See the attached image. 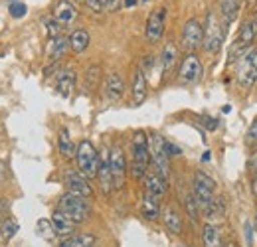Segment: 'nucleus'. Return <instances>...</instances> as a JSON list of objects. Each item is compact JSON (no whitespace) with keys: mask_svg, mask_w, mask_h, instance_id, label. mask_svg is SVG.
<instances>
[{"mask_svg":"<svg viewBox=\"0 0 257 247\" xmlns=\"http://www.w3.org/2000/svg\"><path fill=\"white\" fill-rule=\"evenodd\" d=\"M133 162H131V172L135 178H145L149 172V162H151V151H149V137L145 131H137L133 137Z\"/></svg>","mask_w":257,"mask_h":247,"instance_id":"f257e3e1","label":"nucleus"},{"mask_svg":"<svg viewBox=\"0 0 257 247\" xmlns=\"http://www.w3.org/2000/svg\"><path fill=\"white\" fill-rule=\"evenodd\" d=\"M58 210L64 212L67 217H71L75 223H81L91 214V204H89V198H83V196L73 194V192H65L60 198Z\"/></svg>","mask_w":257,"mask_h":247,"instance_id":"f03ea898","label":"nucleus"},{"mask_svg":"<svg viewBox=\"0 0 257 247\" xmlns=\"http://www.w3.org/2000/svg\"><path fill=\"white\" fill-rule=\"evenodd\" d=\"M214 190H216V182L212 176H208L206 172H196L194 174V182H192V196L196 198V204L200 208V212H208L210 206L214 204Z\"/></svg>","mask_w":257,"mask_h":247,"instance_id":"7ed1b4c3","label":"nucleus"},{"mask_svg":"<svg viewBox=\"0 0 257 247\" xmlns=\"http://www.w3.org/2000/svg\"><path fill=\"white\" fill-rule=\"evenodd\" d=\"M237 67H235V77L241 89H251L253 83L257 81V50L249 48L239 60H237Z\"/></svg>","mask_w":257,"mask_h":247,"instance_id":"20e7f679","label":"nucleus"},{"mask_svg":"<svg viewBox=\"0 0 257 247\" xmlns=\"http://www.w3.org/2000/svg\"><path fill=\"white\" fill-rule=\"evenodd\" d=\"M77 168L85 178H95L97 170H99V155H97L95 147L89 141H81L77 145Z\"/></svg>","mask_w":257,"mask_h":247,"instance_id":"39448f33","label":"nucleus"},{"mask_svg":"<svg viewBox=\"0 0 257 247\" xmlns=\"http://www.w3.org/2000/svg\"><path fill=\"white\" fill-rule=\"evenodd\" d=\"M149 151H151V160L155 170L161 174L162 178H168L170 174V156L166 153V141L161 135H153L149 139Z\"/></svg>","mask_w":257,"mask_h":247,"instance_id":"423d86ee","label":"nucleus"},{"mask_svg":"<svg viewBox=\"0 0 257 247\" xmlns=\"http://www.w3.org/2000/svg\"><path fill=\"white\" fill-rule=\"evenodd\" d=\"M224 42V30L218 22V18L214 16V12H208L206 18V26H204V48L210 54H216L222 48Z\"/></svg>","mask_w":257,"mask_h":247,"instance_id":"0eeeda50","label":"nucleus"},{"mask_svg":"<svg viewBox=\"0 0 257 247\" xmlns=\"http://www.w3.org/2000/svg\"><path fill=\"white\" fill-rule=\"evenodd\" d=\"M200 46H204V26L200 20L190 18L182 28V48L192 54Z\"/></svg>","mask_w":257,"mask_h":247,"instance_id":"6e6552de","label":"nucleus"},{"mask_svg":"<svg viewBox=\"0 0 257 247\" xmlns=\"http://www.w3.org/2000/svg\"><path fill=\"white\" fill-rule=\"evenodd\" d=\"M109 166H111V176H113V188L121 190L125 186V176H127V162L121 147H113L109 153Z\"/></svg>","mask_w":257,"mask_h":247,"instance_id":"1a4fd4ad","label":"nucleus"},{"mask_svg":"<svg viewBox=\"0 0 257 247\" xmlns=\"http://www.w3.org/2000/svg\"><path fill=\"white\" fill-rule=\"evenodd\" d=\"M202 77V63L200 58L196 54H188L182 63H180V69H178V81L184 83V85H190L196 83L198 79Z\"/></svg>","mask_w":257,"mask_h":247,"instance_id":"9d476101","label":"nucleus"},{"mask_svg":"<svg viewBox=\"0 0 257 247\" xmlns=\"http://www.w3.org/2000/svg\"><path fill=\"white\" fill-rule=\"evenodd\" d=\"M164 20H166V8H155L149 14L147 26H145V36L151 44H157L161 40L162 32H164Z\"/></svg>","mask_w":257,"mask_h":247,"instance_id":"9b49d317","label":"nucleus"},{"mask_svg":"<svg viewBox=\"0 0 257 247\" xmlns=\"http://www.w3.org/2000/svg\"><path fill=\"white\" fill-rule=\"evenodd\" d=\"M64 182L67 186V192H73V194H79L83 198H91L93 196V190L89 184V178H85L81 172H75V170H67L64 174Z\"/></svg>","mask_w":257,"mask_h":247,"instance_id":"f8f14e48","label":"nucleus"},{"mask_svg":"<svg viewBox=\"0 0 257 247\" xmlns=\"http://www.w3.org/2000/svg\"><path fill=\"white\" fill-rule=\"evenodd\" d=\"M145 194H151L161 200L166 194V178H162L157 170H149L145 174Z\"/></svg>","mask_w":257,"mask_h":247,"instance_id":"ddd939ff","label":"nucleus"},{"mask_svg":"<svg viewBox=\"0 0 257 247\" xmlns=\"http://www.w3.org/2000/svg\"><path fill=\"white\" fill-rule=\"evenodd\" d=\"M257 38V22L255 20H245L241 26H239V32H237V38H235V44L249 50L251 44L255 42Z\"/></svg>","mask_w":257,"mask_h":247,"instance_id":"4468645a","label":"nucleus"},{"mask_svg":"<svg viewBox=\"0 0 257 247\" xmlns=\"http://www.w3.org/2000/svg\"><path fill=\"white\" fill-rule=\"evenodd\" d=\"M105 93H107V97H109L111 101H119V99L123 97V93H125V81H123V77H121L117 71H111V73L107 75Z\"/></svg>","mask_w":257,"mask_h":247,"instance_id":"2eb2a0df","label":"nucleus"},{"mask_svg":"<svg viewBox=\"0 0 257 247\" xmlns=\"http://www.w3.org/2000/svg\"><path fill=\"white\" fill-rule=\"evenodd\" d=\"M97 178L103 194H109L113 190V176H111V166H109V153H105L101 162H99V170H97Z\"/></svg>","mask_w":257,"mask_h":247,"instance_id":"dca6fc26","label":"nucleus"},{"mask_svg":"<svg viewBox=\"0 0 257 247\" xmlns=\"http://www.w3.org/2000/svg\"><path fill=\"white\" fill-rule=\"evenodd\" d=\"M133 105H143L145 99H147V77H145V71L143 69H137L135 71V77H133Z\"/></svg>","mask_w":257,"mask_h":247,"instance_id":"f3484780","label":"nucleus"},{"mask_svg":"<svg viewBox=\"0 0 257 247\" xmlns=\"http://www.w3.org/2000/svg\"><path fill=\"white\" fill-rule=\"evenodd\" d=\"M141 214L145 216V219H149V221H157L162 214L159 198H155L151 194H145L143 196V202H141Z\"/></svg>","mask_w":257,"mask_h":247,"instance_id":"a211bd4d","label":"nucleus"},{"mask_svg":"<svg viewBox=\"0 0 257 247\" xmlns=\"http://www.w3.org/2000/svg\"><path fill=\"white\" fill-rule=\"evenodd\" d=\"M52 225H54V229H56L58 235H73V231H75V221L71 217L65 216L64 212H60V210L54 212Z\"/></svg>","mask_w":257,"mask_h":247,"instance_id":"6ab92c4d","label":"nucleus"},{"mask_svg":"<svg viewBox=\"0 0 257 247\" xmlns=\"http://www.w3.org/2000/svg\"><path fill=\"white\" fill-rule=\"evenodd\" d=\"M161 216H162V219H164V227H166L170 233H174V235L182 233V216H180L172 206L164 208V212H162Z\"/></svg>","mask_w":257,"mask_h":247,"instance_id":"aec40b11","label":"nucleus"},{"mask_svg":"<svg viewBox=\"0 0 257 247\" xmlns=\"http://www.w3.org/2000/svg\"><path fill=\"white\" fill-rule=\"evenodd\" d=\"M75 89V71L73 69H62L58 75V91L64 97H69Z\"/></svg>","mask_w":257,"mask_h":247,"instance_id":"412c9836","label":"nucleus"},{"mask_svg":"<svg viewBox=\"0 0 257 247\" xmlns=\"http://www.w3.org/2000/svg\"><path fill=\"white\" fill-rule=\"evenodd\" d=\"M54 18L60 22V24H71L75 18H77V10L73 4L69 2H60L54 10Z\"/></svg>","mask_w":257,"mask_h":247,"instance_id":"4be33fe9","label":"nucleus"},{"mask_svg":"<svg viewBox=\"0 0 257 247\" xmlns=\"http://www.w3.org/2000/svg\"><path fill=\"white\" fill-rule=\"evenodd\" d=\"M178 60V50H176V46L172 44V42H168L166 46H164V50H162V75L166 77L170 71H172V67H174V63Z\"/></svg>","mask_w":257,"mask_h":247,"instance_id":"5701e85b","label":"nucleus"},{"mask_svg":"<svg viewBox=\"0 0 257 247\" xmlns=\"http://www.w3.org/2000/svg\"><path fill=\"white\" fill-rule=\"evenodd\" d=\"M202 243H204V247H224L220 229H218L216 225H212V223L204 225V231H202Z\"/></svg>","mask_w":257,"mask_h":247,"instance_id":"b1692460","label":"nucleus"},{"mask_svg":"<svg viewBox=\"0 0 257 247\" xmlns=\"http://www.w3.org/2000/svg\"><path fill=\"white\" fill-rule=\"evenodd\" d=\"M95 243V235L91 233H77V235H69L58 247H93Z\"/></svg>","mask_w":257,"mask_h":247,"instance_id":"393cba45","label":"nucleus"},{"mask_svg":"<svg viewBox=\"0 0 257 247\" xmlns=\"http://www.w3.org/2000/svg\"><path fill=\"white\" fill-rule=\"evenodd\" d=\"M67 50H69V38H64V36L54 38L50 44V60H54V62L62 60Z\"/></svg>","mask_w":257,"mask_h":247,"instance_id":"a878e982","label":"nucleus"},{"mask_svg":"<svg viewBox=\"0 0 257 247\" xmlns=\"http://www.w3.org/2000/svg\"><path fill=\"white\" fill-rule=\"evenodd\" d=\"M87 46H89V34L85 30H75L69 36V48H71L75 54L85 52Z\"/></svg>","mask_w":257,"mask_h":247,"instance_id":"bb28decb","label":"nucleus"},{"mask_svg":"<svg viewBox=\"0 0 257 247\" xmlns=\"http://www.w3.org/2000/svg\"><path fill=\"white\" fill-rule=\"evenodd\" d=\"M58 149H60V153H62L64 158H73V156L77 155V147L73 145V141H71V137H69V133L65 129H62V133H60Z\"/></svg>","mask_w":257,"mask_h":247,"instance_id":"cd10ccee","label":"nucleus"},{"mask_svg":"<svg viewBox=\"0 0 257 247\" xmlns=\"http://www.w3.org/2000/svg\"><path fill=\"white\" fill-rule=\"evenodd\" d=\"M239 6H241V0H222V14H224L225 24H231L237 18Z\"/></svg>","mask_w":257,"mask_h":247,"instance_id":"c85d7f7f","label":"nucleus"},{"mask_svg":"<svg viewBox=\"0 0 257 247\" xmlns=\"http://www.w3.org/2000/svg\"><path fill=\"white\" fill-rule=\"evenodd\" d=\"M16 231H18V221L12 219V217H6V219L2 221V225H0V235H2V239H4V241H10V239L16 235Z\"/></svg>","mask_w":257,"mask_h":247,"instance_id":"c756f323","label":"nucleus"},{"mask_svg":"<svg viewBox=\"0 0 257 247\" xmlns=\"http://www.w3.org/2000/svg\"><path fill=\"white\" fill-rule=\"evenodd\" d=\"M101 79V65H91L87 71H85V89L87 91H93L97 87Z\"/></svg>","mask_w":257,"mask_h":247,"instance_id":"7c9ffc66","label":"nucleus"},{"mask_svg":"<svg viewBox=\"0 0 257 247\" xmlns=\"http://www.w3.org/2000/svg\"><path fill=\"white\" fill-rule=\"evenodd\" d=\"M36 229H38V235L44 237L46 241H52V239L58 235L56 229H54V225H52V219H50V221H48V219H40L38 225H36Z\"/></svg>","mask_w":257,"mask_h":247,"instance_id":"2f4dec72","label":"nucleus"},{"mask_svg":"<svg viewBox=\"0 0 257 247\" xmlns=\"http://www.w3.org/2000/svg\"><path fill=\"white\" fill-rule=\"evenodd\" d=\"M206 216L208 217H218V219H224L225 216V204L222 198H216L214 200V204L210 206V210L206 212Z\"/></svg>","mask_w":257,"mask_h":247,"instance_id":"473e14b6","label":"nucleus"},{"mask_svg":"<svg viewBox=\"0 0 257 247\" xmlns=\"http://www.w3.org/2000/svg\"><path fill=\"white\" fill-rule=\"evenodd\" d=\"M44 24H46V30H48V36L54 40V38H58L60 36V30H62V24L56 20V18H46L44 20Z\"/></svg>","mask_w":257,"mask_h":247,"instance_id":"72a5a7b5","label":"nucleus"},{"mask_svg":"<svg viewBox=\"0 0 257 247\" xmlns=\"http://www.w3.org/2000/svg\"><path fill=\"white\" fill-rule=\"evenodd\" d=\"M184 204H186V210H188V216L192 217V219H198V214H200V208H198V204H196V198H194L192 194L184 198Z\"/></svg>","mask_w":257,"mask_h":247,"instance_id":"f704fd0d","label":"nucleus"},{"mask_svg":"<svg viewBox=\"0 0 257 247\" xmlns=\"http://www.w3.org/2000/svg\"><path fill=\"white\" fill-rule=\"evenodd\" d=\"M85 4H87V8H89L91 12H95V14H101V12L107 10V0H85Z\"/></svg>","mask_w":257,"mask_h":247,"instance_id":"c9c22d12","label":"nucleus"},{"mask_svg":"<svg viewBox=\"0 0 257 247\" xmlns=\"http://www.w3.org/2000/svg\"><path fill=\"white\" fill-rule=\"evenodd\" d=\"M26 6L22 4V2H12L10 4V16H14V18H22L24 14H26Z\"/></svg>","mask_w":257,"mask_h":247,"instance_id":"e433bc0d","label":"nucleus"},{"mask_svg":"<svg viewBox=\"0 0 257 247\" xmlns=\"http://www.w3.org/2000/svg\"><path fill=\"white\" fill-rule=\"evenodd\" d=\"M202 125H204V127H208L210 131H216V129H218V121H216V119H212V117H208V115H204V117H202Z\"/></svg>","mask_w":257,"mask_h":247,"instance_id":"4c0bfd02","label":"nucleus"},{"mask_svg":"<svg viewBox=\"0 0 257 247\" xmlns=\"http://www.w3.org/2000/svg\"><path fill=\"white\" fill-rule=\"evenodd\" d=\"M123 6V0H107V12H117L121 10Z\"/></svg>","mask_w":257,"mask_h":247,"instance_id":"58836bf2","label":"nucleus"},{"mask_svg":"<svg viewBox=\"0 0 257 247\" xmlns=\"http://www.w3.org/2000/svg\"><path fill=\"white\" fill-rule=\"evenodd\" d=\"M166 153H168V156H178V155H182V151H180L178 147H174L172 143H168V141H166Z\"/></svg>","mask_w":257,"mask_h":247,"instance_id":"ea45409f","label":"nucleus"},{"mask_svg":"<svg viewBox=\"0 0 257 247\" xmlns=\"http://www.w3.org/2000/svg\"><path fill=\"white\" fill-rule=\"evenodd\" d=\"M247 137H249V141H253V143H257V119L251 123V127H249V131H247Z\"/></svg>","mask_w":257,"mask_h":247,"instance_id":"a19ab883","label":"nucleus"},{"mask_svg":"<svg viewBox=\"0 0 257 247\" xmlns=\"http://www.w3.org/2000/svg\"><path fill=\"white\" fill-rule=\"evenodd\" d=\"M249 168H251V172L255 174V178H257V151H253L251 156H249Z\"/></svg>","mask_w":257,"mask_h":247,"instance_id":"79ce46f5","label":"nucleus"},{"mask_svg":"<svg viewBox=\"0 0 257 247\" xmlns=\"http://www.w3.org/2000/svg\"><path fill=\"white\" fill-rule=\"evenodd\" d=\"M153 65H155V60H153V56H145V60H143V67H141V69L145 71V69H151Z\"/></svg>","mask_w":257,"mask_h":247,"instance_id":"37998d69","label":"nucleus"},{"mask_svg":"<svg viewBox=\"0 0 257 247\" xmlns=\"http://www.w3.org/2000/svg\"><path fill=\"white\" fill-rule=\"evenodd\" d=\"M4 212H6V202L0 198V225H2V221L6 219V217H4Z\"/></svg>","mask_w":257,"mask_h":247,"instance_id":"c03bdc74","label":"nucleus"},{"mask_svg":"<svg viewBox=\"0 0 257 247\" xmlns=\"http://www.w3.org/2000/svg\"><path fill=\"white\" fill-rule=\"evenodd\" d=\"M245 239H247V243L251 247V227H249V223H245Z\"/></svg>","mask_w":257,"mask_h":247,"instance_id":"a18cd8bd","label":"nucleus"},{"mask_svg":"<svg viewBox=\"0 0 257 247\" xmlns=\"http://www.w3.org/2000/svg\"><path fill=\"white\" fill-rule=\"evenodd\" d=\"M137 0H125V6H135Z\"/></svg>","mask_w":257,"mask_h":247,"instance_id":"49530a36","label":"nucleus"},{"mask_svg":"<svg viewBox=\"0 0 257 247\" xmlns=\"http://www.w3.org/2000/svg\"><path fill=\"white\" fill-rule=\"evenodd\" d=\"M253 192H255V196H257V178L253 180Z\"/></svg>","mask_w":257,"mask_h":247,"instance_id":"de8ad7c7","label":"nucleus"},{"mask_svg":"<svg viewBox=\"0 0 257 247\" xmlns=\"http://www.w3.org/2000/svg\"><path fill=\"white\" fill-rule=\"evenodd\" d=\"M0 178H2V166H0Z\"/></svg>","mask_w":257,"mask_h":247,"instance_id":"09e8293b","label":"nucleus"},{"mask_svg":"<svg viewBox=\"0 0 257 247\" xmlns=\"http://www.w3.org/2000/svg\"><path fill=\"white\" fill-rule=\"evenodd\" d=\"M255 22H257V12H255Z\"/></svg>","mask_w":257,"mask_h":247,"instance_id":"8fccbe9b","label":"nucleus"},{"mask_svg":"<svg viewBox=\"0 0 257 247\" xmlns=\"http://www.w3.org/2000/svg\"><path fill=\"white\" fill-rule=\"evenodd\" d=\"M255 229H257V219H255Z\"/></svg>","mask_w":257,"mask_h":247,"instance_id":"3c124183","label":"nucleus"}]
</instances>
